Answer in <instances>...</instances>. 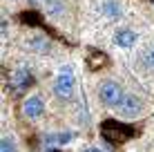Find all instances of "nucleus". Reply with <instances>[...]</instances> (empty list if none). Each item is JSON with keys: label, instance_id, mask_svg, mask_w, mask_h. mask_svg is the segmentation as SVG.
Here are the masks:
<instances>
[{"label": "nucleus", "instance_id": "f257e3e1", "mask_svg": "<svg viewBox=\"0 0 154 152\" xmlns=\"http://www.w3.org/2000/svg\"><path fill=\"white\" fill-rule=\"evenodd\" d=\"M123 98H125V90H123L121 83H116V81H103L98 85V101L103 103L105 107H109V110L121 107Z\"/></svg>", "mask_w": 154, "mask_h": 152}, {"label": "nucleus", "instance_id": "f03ea898", "mask_svg": "<svg viewBox=\"0 0 154 152\" xmlns=\"http://www.w3.org/2000/svg\"><path fill=\"white\" fill-rule=\"evenodd\" d=\"M76 90V78H74L72 67H63L54 81V94L58 98H72Z\"/></svg>", "mask_w": 154, "mask_h": 152}, {"label": "nucleus", "instance_id": "7ed1b4c3", "mask_svg": "<svg viewBox=\"0 0 154 152\" xmlns=\"http://www.w3.org/2000/svg\"><path fill=\"white\" fill-rule=\"evenodd\" d=\"M141 110H143L141 98L136 96V94H125L123 103H121V114H123L125 119H134V116L141 114Z\"/></svg>", "mask_w": 154, "mask_h": 152}, {"label": "nucleus", "instance_id": "20e7f679", "mask_svg": "<svg viewBox=\"0 0 154 152\" xmlns=\"http://www.w3.org/2000/svg\"><path fill=\"white\" fill-rule=\"evenodd\" d=\"M23 112H25V116H29V119H38L42 114V98L40 96H29L27 101L23 103Z\"/></svg>", "mask_w": 154, "mask_h": 152}, {"label": "nucleus", "instance_id": "39448f33", "mask_svg": "<svg viewBox=\"0 0 154 152\" xmlns=\"http://www.w3.org/2000/svg\"><path fill=\"white\" fill-rule=\"evenodd\" d=\"M114 43L119 47H123V49H130L136 43V31L134 29H119L114 34Z\"/></svg>", "mask_w": 154, "mask_h": 152}, {"label": "nucleus", "instance_id": "423d86ee", "mask_svg": "<svg viewBox=\"0 0 154 152\" xmlns=\"http://www.w3.org/2000/svg\"><path fill=\"white\" fill-rule=\"evenodd\" d=\"M103 14H105V18L119 20L121 16H123V9H121V5L116 2V0H105L103 2Z\"/></svg>", "mask_w": 154, "mask_h": 152}, {"label": "nucleus", "instance_id": "0eeeda50", "mask_svg": "<svg viewBox=\"0 0 154 152\" xmlns=\"http://www.w3.org/2000/svg\"><path fill=\"white\" fill-rule=\"evenodd\" d=\"M29 83H31V76H29L27 70H18L14 74V85L16 87H25V85H29Z\"/></svg>", "mask_w": 154, "mask_h": 152}, {"label": "nucleus", "instance_id": "6e6552de", "mask_svg": "<svg viewBox=\"0 0 154 152\" xmlns=\"http://www.w3.org/2000/svg\"><path fill=\"white\" fill-rule=\"evenodd\" d=\"M0 152H16V143H14V139L5 137V139H2V145H0Z\"/></svg>", "mask_w": 154, "mask_h": 152}, {"label": "nucleus", "instance_id": "1a4fd4ad", "mask_svg": "<svg viewBox=\"0 0 154 152\" xmlns=\"http://www.w3.org/2000/svg\"><path fill=\"white\" fill-rule=\"evenodd\" d=\"M103 63H105V56H103V54H96V56H92V58H89V65H94V67L103 65Z\"/></svg>", "mask_w": 154, "mask_h": 152}, {"label": "nucleus", "instance_id": "9d476101", "mask_svg": "<svg viewBox=\"0 0 154 152\" xmlns=\"http://www.w3.org/2000/svg\"><path fill=\"white\" fill-rule=\"evenodd\" d=\"M83 152H103V150H100V148H94V145H89V148H85Z\"/></svg>", "mask_w": 154, "mask_h": 152}, {"label": "nucleus", "instance_id": "9b49d317", "mask_svg": "<svg viewBox=\"0 0 154 152\" xmlns=\"http://www.w3.org/2000/svg\"><path fill=\"white\" fill-rule=\"evenodd\" d=\"M150 63H152V65H154V47H152V49H150Z\"/></svg>", "mask_w": 154, "mask_h": 152}, {"label": "nucleus", "instance_id": "f8f14e48", "mask_svg": "<svg viewBox=\"0 0 154 152\" xmlns=\"http://www.w3.org/2000/svg\"><path fill=\"white\" fill-rule=\"evenodd\" d=\"M40 2H45V5H51V2H56V0H40Z\"/></svg>", "mask_w": 154, "mask_h": 152}]
</instances>
